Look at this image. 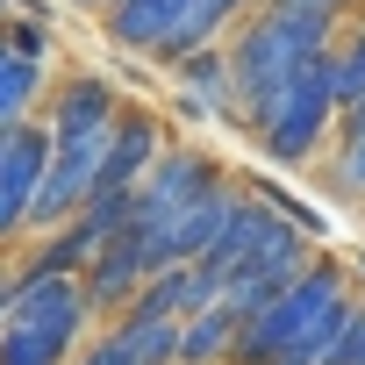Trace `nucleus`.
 <instances>
[{"mask_svg":"<svg viewBox=\"0 0 365 365\" xmlns=\"http://www.w3.org/2000/svg\"><path fill=\"white\" fill-rule=\"evenodd\" d=\"M215 187H230V172H222L215 150H201V143H165L158 165L136 179V194H129V230H136V237H158L172 215H187V208H194L201 194H215Z\"/></svg>","mask_w":365,"mask_h":365,"instance_id":"nucleus-5","label":"nucleus"},{"mask_svg":"<svg viewBox=\"0 0 365 365\" xmlns=\"http://www.w3.org/2000/svg\"><path fill=\"white\" fill-rule=\"evenodd\" d=\"M308 265H315V244H308L294 222H272V230L258 237V251L230 272V287H222V301H215V308H230L237 322H251V315H258L265 301H279Z\"/></svg>","mask_w":365,"mask_h":365,"instance_id":"nucleus-6","label":"nucleus"},{"mask_svg":"<svg viewBox=\"0 0 365 365\" xmlns=\"http://www.w3.org/2000/svg\"><path fill=\"white\" fill-rule=\"evenodd\" d=\"M258 8H279V0H258Z\"/></svg>","mask_w":365,"mask_h":365,"instance_id":"nucleus-23","label":"nucleus"},{"mask_svg":"<svg viewBox=\"0 0 365 365\" xmlns=\"http://www.w3.org/2000/svg\"><path fill=\"white\" fill-rule=\"evenodd\" d=\"M344 365H365V322H358V336H351V358Z\"/></svg>","mask_w":365,"mask_h":365,"instance_id":"nucleus-19","label":"nucleus"},{"mask_svg":"<svg viewBox=\"0 0 365 365\" xmlns=\"http://www.w3.org/2000/svg\"><path fill=\"white\" fill-rule=\"evenodd\" d=\"M230 344H237V315L230 308H201V315L179 322L172 365H230Z\"/></svg>","mask_w":365,"mask_h":365,"instance_id":"nucleus-14","label":"nucleus"},{"mask_svg":"<svg viewBox=\"0 0 365 365\" xmlns=\"http://www.w3.org/2000/svg\"><path fill=\"white\" fill-rule=\"evenodd\" d=\"M294 8H315L329 22H351V15H365V0H294Z\"/></svg>","mask_w":365,"mask_h":365,"instance_id":"nucleus-17","label":"nucleus"},{"mask_svg":"<svg viewBox=\"0 0 365 365\" xmlns=\"http://www.w3.org/2000/svg\"><path fill=\"white\" fill-rule=\"evenodd\" d=\"M79 8H101V15H108V8H115V0H79Z\"/></svg>","mask_w":365,"mask_h":365,"instance_id":"nucleus-20","label":"nucleus"},{"mask_svg":"<svg viewBox=\"0 0 365 365\" xmlns=\"http://www.w3.org/2000/svg\"><path fill=\"white\" fill-rule=\"evenodd\" d=\"M251 8H244V0H187V8H179V22L158 36V65H179V58H194V51H215L237 22H244Z\"/></svg>","mask_w":365,"mask_h":365,"instance_id":"nucleus-11","label":"nucleus"},{"mask_svg":"<svg viewBox=\"0 0 365 365\" xmlns=\"http://www.w3.org/2000/svg\"><path fill=\"white\" fill-rule=\"evenodd\" d=\"M344 36V22L315 15V8H294V0H279V8H251L230 36H222V58H230V93H237V129H258L279 101V86L329 58Z\"/></svg>","mask_w":365,"mask_h":365,"instance_id":"nucleus-1","label":"nucleus"},{"mask_svg":"<svg viewBox=\"0 0 365 365\" xmlns=\"http://www.w3.org/2000/svg\"><path fill=\"white\" fill-rule=\"evenodd\" d=\"M8 308H15V272H0V322H8Z\"/></svg>","mask_w":365,"mask_h":365,"instance_id":"nucleus-18","label":"nucleus"},{"mask_svg":"<svg viewBox=\"0 0 365 365\" xmlns=\"http://www.w3.org/2000/svg\"><path fill=\"white\" fill-rule=\"evenodd\" d=\"M79 279H15V308L0 322V365H72L86 329Z\"/></svg>","mask_w":365,"mask_h":365,"instance_id":"nucleus-3","label":"nucleus"},{"mask_svg":"<svg viewBox=\"0 0 365 365\" xmlns=\"http://www.w3.org/2000/svg\"><path fill=\"white\" fill-rule=\"evenodd\" d=\"M329 129H336V51L315 58V65H301V72L279 86L272 115H265L251 136H258V150H265L272 165L301 172V165H315V158L329 150Z\"/></svg>","mask_w":365,"mask_h":365,"instance_id":"nucleus-4","label":"nucleus"},{"mask_svg":"<svg viewBox=\"0 0 365 365\" xmlns=\"http://www.w3.org/2000/svg\"><path fill=\"white\" fill-rule=\"evenodd\" d=\"M115 115H122V93H115V79H101V72H79V79H65V86L51 93L43 136H51V143H86V136H108V129H115Z\"/></svg>","mask_w":365,"mask_h":365,"instance_id":"nucleus-8","label":"nucleus"},{"mask_svg":"<svg viewBox=\"0 0 365 365\" xmlns=\"http://www.w3.org/2000/svg\"><path fill=\"white\" fill-rule=\"evenodd\" d=\"M0 51H8V36H0Z\"/></svg>","mask_w":365,"mask_h":365,"instance_id":"nucleus-24","label":"nucleus"},{"mask_svg":"<svg viewBox=\"0 0 365 365\" xmlns=\"http://www.w3.org/2000/svg\"><path fill=\"white\" fill-rule=\"evenodd\" d=\"M358 101H365V15H351L336 36V115Z\"/></svg>","mask_w":365,"mask_h":365,"instance_id":"nucleus-16","label":"nucleus"},{"mask_svg":"<svg viewBox=\"0 0 365 365\" xmlns=\"http://www.w3.org/2000/svg\"><path fill=\"white\" fill-rule=\"evenodd\" d=\"M172 79H179V115H194V122H237V93H230V58H222V43L179 58Z\"/></svg>","mask_w":365,"mask_h":365,"instance_id":"nucleus-10","label":"nucleus"},{"mask_svg":"<svg viewBox=\"0 0 365 365\" xmlns=\"http://www.w3.org/2000/svg\"><path fill=\"white\" fill-rule=\"evenodd\" d=\"M351 294V272H344V258H329V251H315V265L279 294V301H265L251 322H237V344H230V365H272V358H287V351H301L315 329H322V315L336 308Z\"/></svg>","mask_w":365,"mask_h":365,"instance_id":"nucleus-2","label":"nucleus"},{"mask_svg":"<svg viewBox=\"0 0 365 365\" xmlns=\"http://www.w3.org/2000/svg\"><path fill=\"white\" fill-rule=\"evenodd\" d=\"M158 150H165V122H158L150 108L122 101V115H115V129H108V143H101V165H93L86 201H93V194H129L136 179L158 165Z\"/></svg>","mask_w":365,"mask_h":365,"instance_id":"nucleus-7","label":"nucleus"},{"mask_svg":"<svg viewBox=\"0 0 365 365\" xmlns=\"http://www.w3.org/2000/svg\"><path fill=\"white\" fill-rule=\"evenodd\" d=\"M43 165H51L43 122H15L8 150H0V244L22 230V215H29V201H36V187H43Z\"/></svg>","mask_w":365,"mask_h":365,"instance_id":"nucleus-9","label":"nucleus"},{"mask_svg":"<svg viewBox=\"0 0 365 365\" xmlns=\"http://www.w3.org/2000/svg\"><path fill=\"white\" fill-rule=\"evenodd\" d=\"M0 22H8V0H0Z\"/></svg>","mask_w":365,"mask_h":365,"instance_id":"nucleus-22","label":"nucleus"},{"mask_svg":"<svg viewBox=\"0 0 365 365\" xmlns=\"http://www.w3.org/2000/svg\"><path fill=\"white\" fill-rule=\"evenodd\" d=\"M322 187L351 208H365V101L336 115L329 129V150H322Z\"/></svg>","mask_w":365,"mask_h":365,"instance_id":"nucleus-12","label":"nucleus"},{"mask_svg":"<svg viewBox=\"0 0 365 365\" xmlns=\"http://www.w3.org/2000/svg\"><path fill=\"white\" fill-rule=\"evenodd\" d=\"M179 8H187V0H115L108 8V36L122 43V51H158V36L179 22Z\"/></svg>","mask_w":365,"mask_h":365,"instance_id":"nucleus-13","label":"nucleus"},{"mask_svg":"<svg viewBox=\"0 0 365 365\" xmlns=\"http://www.w3.org/2000/svg\"><path fill=\"white\" fill-rule=\"evenodd\" d=\"M8 136H15V129H0V150H8Z\"/></svg>","mask_w":365,"mask_h":365,"instance_id":"nucleus-21","label":"nucleus"},{"mask_svg":"<svg viewBox=\"0 0 365 365\" xmlns=\"http://www.w3.org/2000/svg\"><path fill=\"white\" fill-rule=\"evenodd\" d=\"M36 101H43V65H36V58H15V51H0V129L29 122Z\"/></svg>","mask_w":365,"mask_h":365,"instance_id":"nucleus-15","label":"nucleus"}]
</instances>
